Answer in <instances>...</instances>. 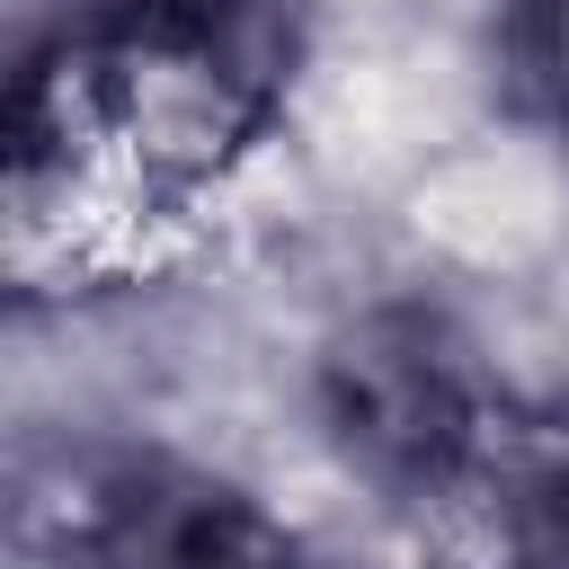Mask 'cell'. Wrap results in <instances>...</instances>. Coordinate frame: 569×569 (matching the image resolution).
I'll return each instance as SVG.
<instances>
[{
    "label": "cell",
    "instance_id": "7a4b0ae2",
    "mask_svg": "<svg viewBox=\"0 0 569 569\" xmlns=\"http://www.w3.org/2000/svg\"><path fill=\"white\" fill-rule=\"evenodd\" d=\"M18 542L62 569H302L293 533L249 489L124 445L27 462Z\"/></svg>",
    "mask_w": 569,
    "mask_h": 569
},
{
    "label": "cell",
    "instance_id": "6da1fadb",
    "mask_svg": "<svg viewBox=\"0 0 569 569\" xmlns=\"http://www.w3.org/2000/svg\"><path fill=\"white\" fill-rule=\"evenodd\" d=\"M302 44L293 0H71L53 53L18 89L89 151L151 187L213 178L284 98Z\"/></svg>",
    "mask_w": 569,
    "mask_h": 569
},
{
    "label": "cell",
    "instance_id": "277c9868",
    "mask_svg": "<svg viewBox=\"0 0 569 569\" xmlns=\"http://www.w3.org/2000/svg\"><path fill=\"white\" fill-rule=\"evenodd\" d=\"M507 62L525 107L569 133V0H507Z\"/></svg>",
    "mask_w": 569,
    "mask_h": 569
},
{
    "label": "cell",
    "instance_id": "3957f363",
    "mask_svg": "<svg viewBox=\"0 0 569 569\" xmlns=\"http://www.w3.org/2000/svg\"><path fill=\"white\" fill-rule=\"evenodd\" d=\"M320 418H329L338 453L373 489H391L409 507L436 480H453L471 462V445L498 427L471 347L436 311H418V302L356 311L329 338V356H320Z\"/></svg>",
    "mask_w": 569,
    "mask_h": 569
}]
</instances>
